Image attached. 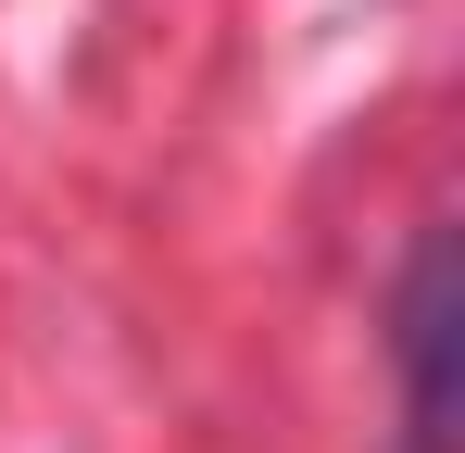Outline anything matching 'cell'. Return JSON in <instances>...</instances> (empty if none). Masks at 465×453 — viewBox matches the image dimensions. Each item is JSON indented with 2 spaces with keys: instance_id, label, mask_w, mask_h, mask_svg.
Listing matches in <instances>:
<instances>
[{
  "instance_id": "cell-1",
  "label": "cell",
  "mask_w": 465,
  "mask_h": 453,
  "mask_svg": "<svg viewBox=\"0 0 465 453\" xmlns=\"http://www.w3.org/2000/svg\"><path fill=\"white\" fill-rule=\"evenodd\" d=\"M402 453H453V239L428 226L415 265H402Z\"/></svg>"
}]
</instances>
